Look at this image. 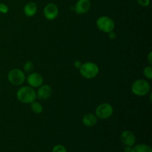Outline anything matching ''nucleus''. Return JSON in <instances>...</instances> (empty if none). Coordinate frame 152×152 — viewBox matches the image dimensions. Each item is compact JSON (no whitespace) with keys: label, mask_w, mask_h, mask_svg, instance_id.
Segmentation results:
<instances>
[{"label":"nucleus","mask_w":152,"mask_h":152,"mask_svg":"<svg viewBox=\"0 0 152 152\" xmlns=\"http://www.w3.org/2000/svg\"><path fill=\"white\" fill-rule=\"evenodd\" d=\"M16 96L19 102L22 103H31L35 101L37 98V93L32 87L23 86L18 90Z\"/></svg>","instance_id":"nucleus-1"},{"label":"nucleus","mask_w":152,"mask_h":152,"mask_svg":"<svg viewBox=\"0 0 152 152\" xmlns=\"http://www.w3.org/2000/svg\"><path fill=\"white\" fill-rule=\"evenodd\" d=\"M80 72L83 77L86 79L94 78L99 74V67L94 62H86L82 64Z\"/></svg>","instance_id":"nucleus-2"},{"label":"nucleus","mask_w":152,"mask_h":152,"mask_svg":"<svg viewBox=\"0 0 152 152\" xmlns=\"http://www.w3.org/2000/svg\"><path fill=\"white\" fill-rule=\"evenodd\" d=\"M150 85L144 80H137L132 86V91L137 96H145L149 92Z\"/></svg>","instance_id":"nucleus-3"},{"label":"nucleus","mask_w":152,"mask_h":152,"mask_svg":"<svg viewBox=\"0 0 152 152\" xmlns=\"http://www.w3.org/2000/svg\"><path fill=\"white\" fill-rule=\"evenodd\" d=\"M96 26L101 31L104 33H110L114 31L115 24L112 19H111L108 16H101L96 20Z\"/></svg>","instance_id":"nucleus-4"},{"label":"nucleus","mask_w":152,"mask_h":152,"mask_svg":"<svg viewBox=\"0 0 152 152\" xmlns=\"http://www.w3.org/2000/svg\"><path fill=\"white\" fill-rule=\"evenodd\" d=\"M7 79L9 82L15 86H20L25 82V75L19 68H14L8 73Z\"/></svg>","instance_id":"nucleus-5"},{"label":"nucleus","mask_w":152,"mask_h":152,"mask_svg":"<svg viewBox=\"0 0 152 152\" xmlns=\"http://www.w3.org/2000/svg\"><path fill=\"white\" fill-rule=\"evenodd\" d=\"M113 107L108 103H102L98 105L96 109V117L102 120H105L113 114Z\"/></svg>","instance_id":"nucleus-6"},{"label":"nucleus","mask_w":152,"mask_h":152,"mask_svg":"<svg viewBox=\"0 0 152 152\" xmlns=\"http://www.w3.org/2000/svg\"><path fill=\"white\" fill-rule=\"evenodd\" d=\"M43 12H44V16H45L46 19L49 20H53L57 17L59 14V9L55 4L50 3L45 7Z\"/></svg>","instance_id":"nucleus-7"},{"label":"nucleus","mask_w":152,"mask_h":152,"mask_svg":"<svg viewBox=\"0 0 152 152\" xmlns=\"http://www.w3.org/2000/svg\"><path fill=\"white\" fill-rule=\"evenodd\" d=\"M122 142L126 146H134L136 142V137L134 134L130 131H124L120 136Z\"/></svg>","instance_id":"nucleus-8"},{"label":"nucleus","mask_w":152,"mask_h":152,"mask_svg":"<svg viewBox=\"0 0 152 152\" xmlns=\"http://www.w3.org/2000/svg\"><path fill=\"white\" fill-rule=\"evenodd\" d=\"M27 81L31 87L38 88L43 83V78L41 74L38 73H32L28 77Z\"/></svg>","instance_id":"nucleus-9"},{"label":"nucleus","mask_w":152,"mask_h":152,"mask_svg":"<svg viewBox=\"0 0 152 152\" xmlns=\"http://www.w3.org/2000/svg\"><path fill=\"white\" fill-rule=\"evenodd\" d=\"M91 7V2L89 0H79L75 5L74 10L78 14H84L87 13Z\"/></svg>","instance_id":"nucleus-10"},{"label":"nucleus","mask_w":152,"mask_h":152,"mask_svg":"<svg viewBox=\"0 0 152 152\" xmlns=\"http://www.w3.org/2000/svg\"><path fill=\"white\" fill-rule=\"evenodd\" d=\"M52 94V89L48 85H45V86H41L38 90L37 94V97H38L42 100H45L48 99Z\"/></svg>","instance_id":"nucleus-11"},{"label":"nucleus","mask_w":152,"mask_h":152,"mask_svg":"<svg viewBox=\"0 0 152 152\" xmlns=\"http://www.w3.org/2000/svg\"><path fill=\"white\" fill-rule=\"evenodd\" d=\"M97 123V117L92 114H88L83 117V123L87 127H93Z\"/></svg>","instance_id":"nucleus-12"},{"label":"nucleus","mask_w":152,"mask_h":152,"mask_svg":"<svg viewBox=\"0 0 152 152\" xmlns=\"http://www.w3.org/2000/svg\"><path fill=\"white\" fill-rule=\"evenodd\" d=\"M37 10V4L34 2H28L24 7V12L27 16H33L36 14Z\"/></svg>","instance_id":"nucleus-13"},{"label":"nucleus","mask_w":152,"mask_h":152,"mask_svg":"<svg viewBox=\"0 0 152 152\" xmlns=\"http://www.w3.org/2000/svg\"><path fill=\"white\" fill-rule=\"evenodd\" d=\"M132 152H152L151 148L145 144H139L132 148Z\"/></svg>","instance_id":"nucleus-14"},{"label":"nucleus","mask_w":152,"mask_h":152,"mask_svg":"<svg viewBox=\"0 0 152 152\" xmlns=\"http://www.w3.org/2000/svg\"><path fill=\"white\" fill-rule=\"evenodd\" d=\"M31 110H32L33 112L35 113V114H40V113L42 112L43 107L39 102L34 101V102H31Z\"/></svg>","instance_id":"nucleus-15"},{"label":"nucleus","mask_w":152,"mask_h":152,"mask_svg":"<svg viewBox=\"0 0 152 152\" xmlns=\"http://www.w3.org/2000/svg\"><path fill=\"white\" fill-rule=\"evenodd\" d=\"M34 68V63L31 61H28V62H25V65H24V70L26 73H30L33 71Z\"/></svg>","instance_id":"nucleus-16"},{"label":"nucleus","mask_w":152,"mask_h":152,"mask_svg":"<svg viewBox=\"0 0 152 152\" xmlns=\"http://www.w3.org/2000/svg\"><path fill=\"white\" fill-rule=\"evenodd\" d=\"M143 74L146 78L151 80L152 79V68L151 66H147L144 68Z\"/></svg>","instance_id":"nucleus-17"},{"label":"nucleus","mask_w":152,"mask_h":152,"mask_svg":"<svg viewBox=\"0 0 152 152\" xmlns=\"http://www.w3.org/2000/svg\"><path fill=\"white\" fill-rule=\"evenodd\" d=\"M52 152H68L65 146L62 145H56L52 149Z\"/></svg>","instance_id":"nucleus-18"},{"label":"nucleus","mask_w":152,"mask_h":152,"mask_svg":"<svg viewBox=\"0 0 152 152\" xmlns=\"http://www.w3.org/2000/svg\"><path fill=\"white\" fill-rule=\"evenodd\" d=\"M9 10L8 6L6 5L4 3H0V13H7Z\"/></svg>","instance_id":"nucleus-19"},{"label":"nucleus","mask_w":152,"mask_h":152,"mask_svg":"<svg viewBox=\"0 0 152 152\" xmlns=\"http://www.w3.org/2000/svg\"><path fill=\"white\" fill-rule=\"evenodd\" d=\"M137 2L139 3V4H140L141 6L146 7V6H148V4H149L150 0H137Z\"/></svg>","instance_id":"nucleus-20"},{"label":"nucleus","mask_w":152,"mask_h":152,"mask_svg":"<svg viewBox=\"0 0 152 152\" xmlns=\"http://www.w3.org/2000/svg\"><path fill=\"white\" fill-rule=\"evenodd\" d=\"M81 65H82V62H80V61H76V62H74V66H75V68H78V69H80Z\"/></svg>","instance_id":"nucleus-21"},{"label":"nucleus","mask_w":152,"mask_h":152,"mask_svg":"<svg viewBox=\"0 0 152 152\" xmlns=\"http://www.w3.org/2000/svg\"><path fill=\"white\" fill-rule=\"evenodd\" d=\"M151 57H152V53L151 52H150L148 55V62H149L150 65H151L152 64V58Z\"/></svg>","instance_id":"nucleus-22"},{"label":"nucleus","mask_w":152,"mask_h":152,"mask_svg":"<svg viewBox=\"0 0 152 152\" xmlns=\"http://www.w3.org/2000/svg\"><path fill=\"white\" fill-rule=\"evenodd\" d=\"M132 148L131 146H126L124 148V151L125 152H132Z\"/></svg>","instance_id":"nucleus-23"},{"label":"nucleus","mask_w":152,"mask_h":152,"mask_svg":"<svg viewBox=\"0 0 152 152\" xmlns=\"http://www.w3.org/2000/svg\"><path fill=\"white\" fill-rule=\"evenodd\" d=\"M108 34H109V38H111V39H114L116 37V35H115V34H114V32H113V31H111V32H110V33H108Z\"/></svg>","instance_id":"nucleus-24"}]
</instances>
